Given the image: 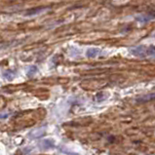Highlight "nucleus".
I'll list each match as a JSON object with an SVG mask.
<instances>
[{
    "label": "nucleus",
    "mask_w": 155,
    "mask_h": 155,
    "mask_svg": "<svg viewBox=\"0 0 155 155\" xmlns=\"http://www.w3.org/2000/svg\"><path fill=\"white\" fill-rule=\"evenodd\" d=\"M99 54H100V50L97 48H90V49H88L87 52H86V56L90 59L96 58V57H98Z\"/></svg>",
    "instance_id": "obj_4"
},
{
    "label": "nucleus",
    "mask_w": 155,
    "mask_h": 155,
    "mask_svg": "<svg viewBox=\"0 0 155 155\" xmlns=\"http://www.w3.org/2000/svg\"><path fill=\"white\" fill-rule=\"evenodd\" d=\"M152 13H153V12H152ZM152 13H148L146 15H142V16L137 18V20L139 22H148V21H150V20L155 18V14H152Z\"/></svg>",
    "instance_id": "obj_5"
},
{
    "label": "nucleus",
    "mask_w": 155,
    "mask_h": 155,
    "mask_svg": "<svg viewBox=\"0 0 155 155\" xmlns=\"http://www.w3.org/2000/svg\"><path fill=\"white\" fill-rule=\"evenodd\" d=\"M155 100V94L144 96V97L140 98V99L137 100V102H149V100Z\"/></svg>",
    "instance_id": "obj_7"
},
{
    "label": "nucleus",
    "mask_w": 155,
    "mask_h": 155,
    "mask_svg": "<svg viewBox=\"0 0 155 155\" xmlns=\"http://www.w3.org/2000/svg\"><path fill=\"white\" fill-rule=\"evenodd\" d=\"M147 54L148 56H152L155 54V46H149L147 47Z\"/></svg>",
    "instance_id": "obj_10"
},
{
    "label": "nucleus",
    "mask_w": 155,
    "mask_h": 155,
    "mask_svg": "<svg viewBox=\"0 0 155 155\" xmlns=\"http://www.w3.org/2000/svg\"><path fill=\"white\" fill-rule=\"evenodd\" d=\"M40 146L42 147L43 149H48V148H52V147L55 146V142H54L53 140H44V141L41 142Z\"/></svg>",
    "instance_id": "obj_3"
},
{
    "label": "nucleus",
    "mask_w": 155,
    "mask_h": 155,
    "mask_svg": "<svg viewBox=\"0 0 155 155\" xmlns=\"http://www.w3.org/2000/svg\"><path fill=\"white\" fill-rule=\"evenodd\" d=\"M131 53L134 56L141 57V58L148 56V54H147V47H146V46H137V47L132 49Z\"/></svg>",
    "instance_id": "obj_1"
},
{
    "label": "nucleus",
    "mask_w": 155,
    "mask_h": 155,
    "mask_svg": "<svg viewBox=\"0 0 155 155\" xmlns=\"http://www.w3.org/2000/svg\"><path fill=\"white\" fill-rule=\"evenodd\" d=\"M47 8H35V9H30L28 11L26 12V16H33V15H36V14H39L41 12L45 11Z\"/></svg>",
    "instance_id": "obj_6"
},
{
    "label": "nucleus",
    "mask_w": 155,
    "mask_h": 155,
    "mask_svg": "<svg viewBox=\"0 0 155 155\" xmlns=\"http://www.w3.org/2000/svg\"><path fill=\"white\" fill-rule=\"evenodd\" d=\"M45 128H38V129L33 130L32 132L29 134V137L31 139H39V137H43L45 135Z\"/></svg>",
    "instance_id": "obj_2"
},
{
    "label": "nucleus",
    "mask_w": 155,
    "mask_h": 155,
    "mask_svg": "<svg viewBox=\"0 0 155 155\" xmlns=\"http://www.w3.org/2000/svg\"><path fill=\"white\" fill-rule=\"evenodd\" d=\"M37 72V67L36 66H30V67L28 68V76H32L34 75L35 73Z\"/></svg>",
    "instance_id": "obj_8"
},
{
    "label": "nucleus",
    "mask_w": 155,
    "mask_h": 155,
    "mask_svg": "<svg viewBox=\"0 0 155 155\" xmlns=\"http://www.w3.org/2000/svg\"><path fill=\"white\" fill-rule=\"evenodd\" d=\"M4 76H5V78H7L8 80H12L14 78V72H11V71H7V72H5L4 73Z\"/></svg>",
    "instance_id": "obj_9"
}]
</instances>
